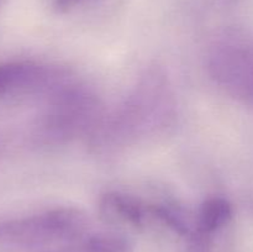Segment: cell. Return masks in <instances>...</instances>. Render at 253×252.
<instances>
[{
  "instance_id": "1",
  "label": "cell",
  "mask_w": 253,
  "mask_h": 252,
  "mask_svg": "<svg viewBox=\"0 0 253 252\" xmlns=\"http://www.w3.org/2000/svg\"><path fill=\"white\" fill-rule=\"evenodd\" d=\"M177 100L172 83L160 67L146 69L125 99L104 114L89 145L96 153H115L165 136L175 125Z\"/></svg>"
},
{
  "instance_id": "2",
  "label": "cell",
  "mask_w": 253,
  "mask_h": 252,
  "mask_svg": "<svg viewBox=\"0 0 253 252\" xmlns=\"http://www.w3.org/2000/svg\"><path fill=\"white\" fill-rule=\"evenodd\" d=\"M46 105L34 126L39 145L58 146L89 136L104 116L100 99L73 79L44 98Z\"/></svg>"
},
{
  "instance_id": "3",
  "label": "cell",
  "mask_w": 253,
  "mask_h": 252,
  "mask_svg": "<svg viewBox=\"0 0 253 252\" xmlns=\"http://www.w3.org/2000/svg\"><path fill=\"white\" fill-rule=\"evenodd\" d=\"M88 219L81 209L59 207L0 221V247H37L74 241Z\"/></svg>"
},
{
  "instance_id": "4",
  "label": "cell",
  "mask_w": 253,
  "mask_h": 252,
  "mask_svg": "<svg viewBox=\"0 0 253 252\" xmlns=\"http://www.w3.org/2000/svg\"><path fill=\"white\" fill-rule=\"evenodd\" d=\"M207 68L225 94L253 109V42H220L210 51Z\"/></svg>"
},
{
  "instance_id": "5",
  "label": "cell",
  "mask_w": 253,
  "mask_h": 252,
  "mask_svg": "<svg viewBox=\"0 0 253 252\" xmlns=\"http://www.w3.org/2000/svg\"><path fill=\"white\" fill-rule=\"evenodd\" d=\"M72 77L64 69L35 61L0 63V100L22 95L48 96Z\"/></svg>"
},
{
  "instance_id": "6",
  "label": "cell",
  "mask_w": 253,
  "mask_h": 252,
  "mask_svg": "<svg viewBox=\"0 0 253 252\" xmlns=\"http://www.w3.org/2000/svg\"><path fill=\"white\" fill-rule=\"evenodd\" d=\"M99 210L108 220L141 227L150 216V204L120 192H108L99 200Z\"/></svg>"
},
{
  "instance_id": "7",
  "label": "cell",
  "mask_w": 253,
  "mask_h": 252,
  "mask_svg": "<svg viewBox=\"0 0 253 252\" xmlns=\"http://www.w3.org/2000/svg\"><path fill=\"white\" fill-rule=\"evenodd\" d=\"M232 212V205L227 199L221 197L209 198L200 205L193 229L214 236L215 232L229 224Z\"/></svg>"
},
{
  "instance_id": "8",
  "label": "cell",
  "mask_w": 253,
  "mask_h": 252,
  "mask_svg": "<svg viewBox=\"0 0 253 252\" xmlns=\"http://www.w3.org/2000/svg\"><path fill=\"white\" fill-rule=\"evenodd\" d=\"M58 252H131V244L120 234L99 232L78 237L76 242Z\"/></svg>"
},
{
  "instance_id": "9",
  "label": "cell",
  "mask_w": 253,
  "mask_h": 252,
  "mask_svg": "<svg viewBox=\"0 0 253 252\" xmlns=\"http://www.w3.org/2000/svg\"><path fill=\"white\" fill-rule=\"evenodd\" d=\"M150 216L162 222L180 236L187 237L194 227V221L190 217L189 212L182 205L174 202L150 204Z\"/></svg>"
},
{
  "instance_id": "10",
  "label": "cell",
  "mask_w": 253,
  "mask_h": 252,
  "mask_svg": "<svg viewBox=\"0 0 253 252\" xmlns=\"http://www.w3.org/2000/svg\"><path fill=\"white\" fill-rule=\"evenodd\" d=\"M212 236L193 229L187 236L184 252H211Z\"/></svg>"
},
{
  "instance_id": "11",
  "label": "cell",
  "mask_w": 253,
  "mask_h": 252,
  "mask_svg": "<svg viewBox=\"0 0 253 252\" xmlns=\"http://www.w3.org/2000/svg\"><path fill=\"white\" fill-rule=\"evenodd\" d=\"M81 0H56V5L59 10H68L77 5Z\"/></svg>"
},
{
  "instance_id": "12",
  "label": "cell",
  "mask_w": 253,
  "mask_h": 252,
  "mask_svg": "<svg viewBox=\"0 0 253 252\" xmlns=\"http://www.w3.org/2000/svg\"><path fill=\"white\" fill-rule=\"evenodd\" d=\"M0 4H1V0H0Z\"/></svg>"
}]
</instances>
